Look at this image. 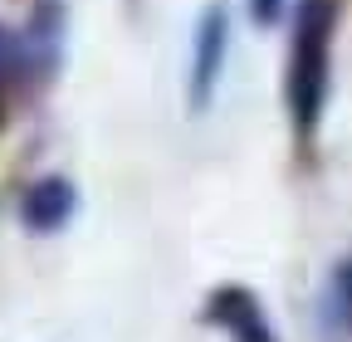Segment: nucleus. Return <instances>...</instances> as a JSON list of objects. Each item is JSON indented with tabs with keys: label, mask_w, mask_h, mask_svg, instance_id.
Segmentation results:
<instances>
[{
	"label": "nucleus",
	"mask_w": 352,
	"mask_h": 342,
	"mask_svg": "<svg viewBox=\"0 0 352 342\" xmlns=\"http://www.w3.org/2000/svg\"><path fill=\"white\" fill-rule=\"evenodd\" d=\"M254 20L274 25V20H279V0H254Z\"/></svg>",
	"instance_id": "5"
},
{
	"label": "nucleus",
	"mask_w": 352,
	"mask_h": 342,
	"mask_svg": "<svg viewBox=\"0 0 352 342\" xmlns=\"http://www.w3.org/2000/svg\"><path fill=\"white\" fill-rule=\"evenodd\" d=\"M0 59H6V30H0Z\"/></svg>",
	"instance_id": "7"
},
{
	"label": "nucleus",
	"mask_w": 352,
	"mask_h": 342,
	"mask_svg": "<svg viewBox=\"0 0 352 342\" xmlns=\"http://www.w3.org/2000/svg\"><path fill=\"white\" fill-rule=\"evenodd\" d=\"M210 318L226 323V328L235 332V342H274L270 323H264V308L254 304L250 288H220V293L210 298Z\"/></svg>",
	"instance_id": "3"
},
{
	"label": "nucleus",
	"mask_w": 352,
	"mask_h": 342,
	"mask_svg": "<svg viewBox=\"0 0 352 342\" xmlns=\"http://www.w3.org/2000/svg\"><path fill=\"white\" fill-rule=\"evenodd\" d=\"M69 210H74V186L59 181V176H50V181L30 186V196H25V205H20V216H25L30 230H59V225L69 220Z\"/></svg>",
	"instance_id": "4"
},
{
	"label": "nucleus",
	"mask_w": 352,
	"mask_h": 342,
	"mask_svg": "<svg viewBox=\"0 0 352 342\" xmlns=\"http://www.w3.org/2000/svg\"><path fill=\"white\" fill-rule=\"evenodd\" d=\"M333 0H303L298 30H294V54H289V108L294 127L308 137L318 127L323 93H328V45H333Z\"/></svg>",
	"instance_id": "1"
},
{
	"label": "nucleus",
	"mask_w": 352,
	"mask_h": 342,
	"mask_svg": "<svg viewBox=\"0 0 352 342\" xmlns=\"http://www.w3.org/2000/svg\"><path fill=\"white\" fill-rule=\"evenodd\" d=\"M226 10L210 5L201 15V30H196V64H191V103L206 108L210 93H215V78H220V64H226Z\"/></svg>",
	"instance_id": "2"
},
{
	"label": "nucleus",
	"mask_w": 352,
	"mask_h": 342,
	"mask_svg": "<svg viewBox=\"0 0 352 342\" xmlns=\"http://www.w3.org/2000/svg\"><path fill=\"white\" fill-rule=\"evenodd\" d=\"M342 288H347V304H352V274H347V279H342Z\"/></svg>",
	"instance_id": "6"
}]
</instances>
